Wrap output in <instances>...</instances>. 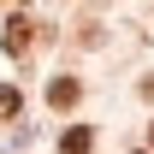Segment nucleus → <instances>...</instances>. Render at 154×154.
<instances>
[{
    "mask_svg": "<svg viewBox=\"0 0 154 154\" xmlns=\"http://www.w3.org/2000/svg\"><path fill=\"white\" fill-rule=\"evenodd\" d=\"M77 95H83L77 77H54V83H48V101H54V107H77Z\"/></svg>",
    "mask_w": 154,
    "mask_h": 154,
    "instance_id": "nucleus-1",
    "label": "nucleus"
},
{
    "mask_svg": "<svg viewBox=\"0 0 154 154\" xmlns=\"http://www.w3.org/2000/svg\"><path fill=\"white\" fill-rule=\"evenodd\" d=\"M95 148V131H89V125H71V131L59 136V154H89Z\"/></svg>",
    "mask_w": 154,
    "mask_h": 154,
    "instance_id": "nucleus-2",
    "label": "nucleus"
},
{
    "mask_svg": "<svg viewBox=\"0 0 154 154\" xmlns=\"http://www.w3.org/2000/svg\"><path fill=\"white\" fill-rule=\"evenodd\" d=\"M30 48V18H12L6 24V54H24Z\"/></svg>",
    "mask_w": 154,
    "mask_h": 154,
    "instance_id": "nucleus-3",
    "label": "nucleus"
},
{
    "mask_svg": "<svg viewBox=\"0 0 154 154\" xmlns=\"http://www.w3.org/2000/svg\"><path fill=\"white\" fill-rule=\"evenodd\" d=\"M18 107H24L18 89H12V83H0V119H18Z\"/></svg>",
    "mask_w": 154,
    "mask_h": 154,
    "instance_id": "nucleus-4",
    "label": "nucleus"
},
{
    "mask_svg": "<svg viewBox=\"0 0 154 154\" xmlns=\"http://www.w3.org/2000/svg\"><path fill=\"white\" fill-rule=\"evenodd\" d=\"M148 142H154V125H148Z\"/></svg>",
    "mask_w": 154,
    "mask_h": 154,
    "instance_id": "nucleus-5",
    "label": "nucleus"
}]
</instances>
